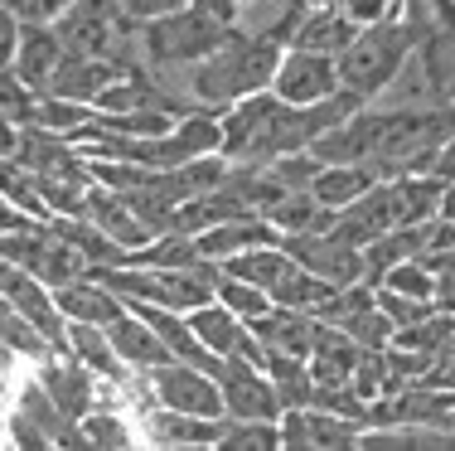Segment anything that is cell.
Instances as JSON below:
<instances>
[{"label":"cell","instance_id":"5bb4252c","mask_svg":"<svg viewBox=\"0 0 455 451\" xmlns=\"http://www.w3.org/2000/svg\"><path fill=\"white\" fill-rule=\"evenodd\" d=\"M83 219H92L97 229L107 233L112 243H122L126 253H136V248H146L156 233L146 229V219L132 209V199L122 195V189H112V185H92L88 189V204H83Z\"/></svg>","mask_w":455,"mask_h":451},{"label":"cell","instance_id":"277c9868","mask_svg":"<svg viewBox=\"0 0 455 451\" xmlns=\"http://www.w3.org/2000/svg\"><path fill=\"white\" fill-rule=\"evenodd\" d=\"M150 393H156L160 407H180V413H199V417H228L223 403V383L213 369L194 359H165L156 369H146Z\"/></svg>","mask_w":455,"mask_h":451},{"label":"cell","instance_id":"7402d4cb","mask_svg":"<svg viewBox=\"0 0 455 451\" xmlns=\"http://www.w3.org/2000/svg\"><path fill=\"white\" fill-rule=\"evenodd\" d=\"M431 243V223H397L393 233H383L378 243H368L363 257H368V282H378V277L387 272V267L407 262V257H421Z\"/></svg>","mask_w":455,"mask_h":451},{"label":"cell","instance_id":"5b68a950","mask_svg":"<svg viewBox=\"0 0 455 451\" xmlns=\"http://www.w3.org/2000/svg\"><path fill=\"white\" fill-rule=\"evenodd\" d=\"M213 374H219V383H223L228 417H267V423H281L286 399H281V383L267 374L262 359H252V354H233V359H219Z\"/></svg>","mask_w":455,"mask_h":451},{"label":"cell","instance_id":"ac0fdd59","mask_svg":"<svg viewBox=\"0 0 455 451\" xmlns=\"http://www.w3.org/2000/svg\"><path fill=\"white\" fill-rule=\"evenodd\" d=\"M53 296H59V306H63L68 320H92V326H112V320L126 310V296L116 292V286H107L97 272L53 286Z\"/></svg>","mask_w":455,"mask_h":451},{"label":"cell","instance_id":"3957f363","mask_svg":"<svg viewBox=\"0 0 455 451\" xmlns=\"http://www.w3.org/2000/svg\"><path fill=\"white\" fill-rule=\"evenodd\" d=\"M421 49V29L411 20H378L354 35V44L339 53V78L359 98H378L407 73L411 53Z\"/></svg>","mask_w":455,"mask_h":451},{"label":"cell","instance_id":"7c38bea8","mask_svg":"<svg viewBox=\"0 0 455 451\" xmlns=\"http://www.w3.org/2000/svg\"><path fill=\"white\" fill-rule=\"evenodd\" d=\"M359 20L334 0V5H300L296 25L286 29V49H315V53H344L359 35Z\"/></svg>","mask_w":455,"mask_h":451},{"label":"cell","instance_id":"7a4b0ae2","mask_svg":"<svg viewBox=\"0 0 455 451\" xmlns=\"http://www.w3.org/2000/svg\"><path fill=\"white\" fill-rule=\"evenodd\" d=\"M233 29H237V0H189L175 15L140 25L136 44L150 68L180 73V68H194L199 59H209Z\"/></svg>","mask_w":455,"mask_h":451},{"label":"cell","instance_id":"d590c367","mask_svg":"<svg viewBox=\"0 0 455 451\" xmlns=\"http://www.w3.org/2000/svg\"><path fill=\"white\" fill-rule=\"evenodd\" d=\"M441 219H455V180H446V199H441Z\"/></svg>","mask_w":455,"mask_h":451},{"label":"cell","instance_id":"d6a6232c","mask_svg":"<svg viewBox=\"0 0 455 451\" xmlns=\"http://www.w3.org/2000/svg\"><path fill=\"white\" fill-rule=\"evenodd\" d=\"M73 5H78V0H25V5H20V15L35 20V25H59Z\"/></svg>","mask_w":455,"mask_h":451},{"label":"cell","instance_id":"e575fe53","mask_svg":"<svg viewBox=\"0 0 455 451\" xmlns=\"http://www.w3.org/2000/svg\"><path fill=\"white\" fill-rule=\"evenodd\" d=\"M436 306H441V310H455V272H441V282H436Z\"/></svg>","mask_w":455,"mask_h":451},{"label":"cell","instance_id":"8992f818","mask_svg":"<svg viewBox=\"0 0 455 451\" xmlns=\"http://www.w3.org/2000/svg\"><path fill=\"white\" fill-rule=\"evenodd\" d=\"M344 88L339 78V53H315V49H286L281 53V68H276V83L272 93L296 107H315L324 98Z\"/></svg>","mask_w":455,"mask_h":451},{"label":"cell","instance_id":"6da1fadb","mask_svg":"<svg viewBox=\"0 0 455 451\" xmlns=\"http://www.w3.org/2000/svg\"><path fill=\"white\" fill-rule=\"evenodd\" d=\"M281 53H286V44H281L276 35L233 29L209 59H199L194 68H184V88L209 107V112H223V107L272 88L276 68H281Z\"/></svg>","mask_w":455,"mask_h":451},{"label":"cell","instance_id":"2e32d148","mask_svg":"<svg viewBox=\"0 0 455 451\" xmlns=\"http://www.w3.org/2000/svg\"><path fill=\"white\" fill-rule=\"evenodd\" d=\"M252 330H257L262 354H296V359H310L315 335H320V316L296 310V306H272L267 316L252 320ZM262 354H257V359H262Z\"/></svg>","mask_w":455,"mask_h":451},{"label":"cell","instance_id":"f1b7e54d","mask_svg":"<svg viewBox=\"0 0 455 451\" xmlns=\"http://www.w3.org/2000/svg\"><path fill=\"white\" fill-rule=\"evenodd\" d=\"M378 286V282H373ZM378 306L387 310V320H393L397 330H407V326H417V320H427L431 310H436V301H427V296H407V292H393V286H378Z\"/></svg>","mask_w":455,"mask_h":451},{"label":"cell","instance_id":"ffe728a7","mask_svg":"<svg viewBox=\"0 0 455 451\" xmlns=\"http://www.w3.org/2000/svg\"><path fill=\"white\" fill-rule=\"evenodd\" d=\"M223 427L228 417H199V413H180V407L150 413V437L170 447H223Z\"/></svg>","mask_w":455,"mask_h":451},{"label":"cell","instance_id":"cb8c5ba5","mask_svg":"<svg viewBox=\"0 0 455 451\" xmlns=\"http://www.w3.org/2000/svg\"><path fill=\"white\" fill-rule=\"evenodd\" d=\"M378 180H383L378 165H324L310 189H315V199L330 204V209H349V204L363 199Z\"/></svg>","mask_w":455,"mask_h":451},{"label":"cell","instance_id":"9a60e30c","mask_svg":"<svg viewBox=\"0 0 455 451\" xmlns=\"http://www.w3.org/2000/svg\"><path fill=\"white\" fill-rule=\"evenodd\" d=\"M39 383L53 393V403L63 407V413L73 417V423H83V417L97 407V389H92V369L78 359V354L59 350L49 354L44 364H39Z\"/></svg>","mask_w":455,"mask_h":451},{"label":"cell","instance_id":"d4e9b609","mask_svg":"<svg viewBox=\"0 0 455 451\" xmlns=\"http://www.w3.org/2000/svg\"><path fill=\"white\" fill-rule=\"evenodd\" d=\"M0 340H5L15 354H25V359H35V364H44L49 354H59V345L44 335V330L35 326L29 316H20L15 306H5V320H0Z\"/></svg>","mask_w":455,"mask_h":451},{"label":"cell","instance_id":"74e56055","mask_svg":"<svg viewBox=\"0 0 455 451\" xmlns=\"http://www.w3.org/2000/svg\"><path fill=\"white\" fill-rule=\"evenodd\" d=\"M300 5H334V0H300Z\"/></svg>","mask_w":455,"mask_h":451},{"label":"cell","instance_id":"44dd1931","mask_svg":"<svg viewBox=\"0 0 455 451\" xmlns=\"http://www.w3.org/2000/svg\"><path fill=\"white\" fill-rule=\"evenodd\" d=\"M267 219L281 229V238H296V233H324V229H334L339 209L320 204L315 189H286V195L267 209Z\"/></svg>","mask_w":455,"mask_h":451},{"label":"cell","instance_id":"52a82bcc","mask_svg":"<svg viewBox=\"0 0 455 451\" xmlns=\"http://www.w3.org/2000/svg\"><path fill=\"white\" fill-rule=\"evenodd\" d=\"M291 248V257H296L306 272L324 277V282L334 286H354V282H368V257L363 248H354L349 238H339L334 229L324 233H296V238H281Z\"/></svg>","mask_w":455,"mask_h":451},{"label":"cell","instance_id":"9c48e42d","mask_svg":"<svg viewBox=\"0 0 455 451\" xmlns=\"http://www.w3.org/2000/svg\"><path fill=\"white\" fill-rule=\"evenodd\" d=\"M0 292H5V306H15L20 316H29L53 345L68 350V316H63V306H59V296H53L49 282H39V277L25 272L20 262H5V272H0Z\"/></svg>","mask_w":455,"mask_h":451},{"label":"cell","instance_id":"30bf717a","mask_svg":"<svg viewBox=\"0 0 455 451\" xmlns=\"http://www.w3.org/2000/svg\"><path fill=\"white\" fill-rule=\"evenodd\" d=\"M126 73H132V63L116 59V53H73V49H68V53H63V63H59V73L49 78L44 93L92 107L116 78H126Z\"/></svg>","mask_w":455,"mask_h":451},{"label":"cell","instance_id":"8fae6325","mask_svg":"<svg viewBox=\"0 0 455 451\" xmlns=\"http://www.w3.org/2000/svg\"><path fill=\"white\" fill-rule=\"evenodd\" d=\"M397 223H403L397 180H378V185L368 189L363 199H354L349 209H339V219H334V233H339V238H349L354 248H368V243H378L383 233H393Z\"/></svg>","mask_w":455,"mask_h":451},{"label":"cell","instance_id":"4fadbf2b","mask_svg":"<svg viewBox=\"0 0 455 451\" xmlns=\"http://www.w3.org/2000/svg\"><path fill=\"white\" fill-rule=\"evenodd\" d=\"M189 326H194V335L204 340V350L219 354V359H233V354H252V359H257V354H262L252 320H243L233 306H223L219 296H213L209 306L189 310Z\"/></svg>","mask_w":455,"mask_h":451},{"label":"cell","instance_id":"e0dca14e","mask_svg":"<svg viewBox=\"0 0 455 451\" xmlns=\"http://www.w3.org/2000/svg\"><path fill=\"white\" fill-rule=\"evenodd\" d=\"M107 335H112V345H116V354H122V364L126 369H156V364H165V359H175L170 354V345L160 340V330L150 326L146 316H140L136 306H126L122 316L107 326Z\"/></svg>","mask_w":455,"mask_h":451},{"label":"cell","instance_id":"4316f807","mask_svg":"<svg viewBox=\"0 0 455 451\" xmlns=\"http://www.w3.org/2000/svg\"><path fill=\"white\" fill-rule=\"evenodd\" d=\"M436 282L441 277L431 272L421 257H407V262L387 267V272L378 277V286H393V292H407V296H427V301H436Z\"/></svg>","mask_w":455,"mask_h":451},{"label":"cell","instance_id":"484cf974","mask_svg":"<svg viewBox=\"0 0 455 451\" xmlns=\"http://www.w3.org/2000/svg\"><path fill=\"white\" fill-rule=\"evenodd\" d=\"M219 301L223 306H233L243 320H257V316H267V310L276 306L272 292H262V286H252V282H243V277H219Z\"/></svg>","mask_w":455,"mask_h":451},{"label":"cell","instance_id":"f546056e","mask_svg":"<svg viewBox=\"0 0 455 451\" xmlns=\"http://www.w3.org/2000/svg\"><path fill=\"white\" fill-rule=\"evenodd\" d=\"M78 427H83V442L88 447H132V432H126V423L116 413H97L92 407Z\"/></svg>","mask_w":455,"mask_h":451},{"label":"cell","instance_id":"8d00e7d4","mask_svg":"<svg viewBox=\"0 0 455 451\" xmlns=\"http://www.w3.org/2000/svg\"><path fill=\"white\" fill-rule=\"evenodd\" d=\"M0 5H5V10H20V5H25V0H0Z\"/></svg>","mask_w":455,"mask_h":451},{"label":"cell","instance_id":"ba28073f","mask_svg":"<svg viewBox=\"0 0 455 451\" xmlns=\"http://www.w3.org/2000/svg\"><path fill=\"white\" fill-rule=\"evenodd\" d=\"M363 432H368V423L344 417L320 403H300L281 413V447H359Z\"/></svg>","mask_w":455,"mask_h":451},{"label":"cell","instance_id":"836d02e7","mask_svg":"<svg viewBox=\"0 0 455 451\" xmlns=\"http://www.w3.org/2000/svg\"><path fill=\"white\" fill-rule=\"evenodd\" d=\"M431 170H436L441 180H455V136L441 146V156H436V165H431Z\"/></svg>","mask_w":455,"mask_h":451},{"label":"cell","instance_id":"d6986e66","mask_svg":"<svg viewBox=\"0 0 455 451\" xmlns=\"http://www.w3.org/2000/svg\"><path fill=\"white\" fill-rule=\"evenodd\" d=\"M63 53H68V44H63L59 29L25 20V39H20V53H15V63H10V73H20V78H25L29 88L44 93V88H49V78L59 73Z\"/></svg>","mask_w":455,"mask_h":451},{"label":"cell","instance_id":"83f0119b","mask_svg":"<svg viewBox=\"0 0 455 451\" xmlns=\"http://www.w3.org/2000/svg\"><path fill=\"white\" fill-rule=\"evenodd\" d=\"M223 447H243V451L281 447V423H267V417H228Z\"/></svg>","mask_w":455,"mask_h":451},{"label":"cell","instance_id":"1f68e13d","mask_svg":"<svg viewBox=\"0 0 455 451\" xmlns=\"http://www.w3.org/2000/svg\"><path fill=\"white\" fill-rule=\"evenodd\" d=\"M189 0H122L126 20H136V25H150V20H165L175 15V10H184Z\"/></svg>","mask_w":455,"mask_h":451},{"label":"cell","instance_id":"4dcf8cb0","mask_svg":"<svg viewBox=\"0 0 455 451\" xmlns=\"http://www.w3.org/2000/svg\"><path fill=\"white\" fill-rule=\"evenodd\" d=\"M359 25H378V20H403L407 15V0H339Z\"/></svg>","mask_w":455,"mask_h":451},{"label":"cell","instance_id":"603a6c76","mask_svg":"<svg viewBox=\"0 0 455 451\" xmlns=\"http://www.w3.org/2000/svg\"><path fill=\"white\" fill-rule=\"evenodd\" d=\"M68 354H78V359L88 364L92 374H102V379H126V364H122V354H116L112 335H107V326L68 320Z\"/></svg>","mask_w":455,"mask_h":451}]
</instances>
